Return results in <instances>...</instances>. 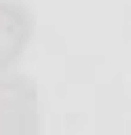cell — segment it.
Returning <instances> with one entry per match:
<instances>
[{"instance_id":"6da1fadb","label":"cell","mask_w":131,"mask_h":135,"mask_svg":"<svg viewBox=\"0 0 131 135\" xmlns=\"http://www.w3.org/2000/svg\"><path fill=\"white\" fill-rule=\"evenodd\" d=\"M0 135H40V102L18 73H0Z\"/></svg>"},{"instance_id":"7a4b0ae2","label":"cell","mask_w":131,"mask_h":135,"mask_svg":"<svg viewBox=\"0 0 131 135\" xmlns=\"http://www.w3.org/2000/svg\"><path fill=\"white\" fill-rule=\"evenodd\" d=\"M29 37H33L29 11L22 4H15V0H0V73H7L18 62V55L29 44Z\"/></svg>"}]
</instances>
